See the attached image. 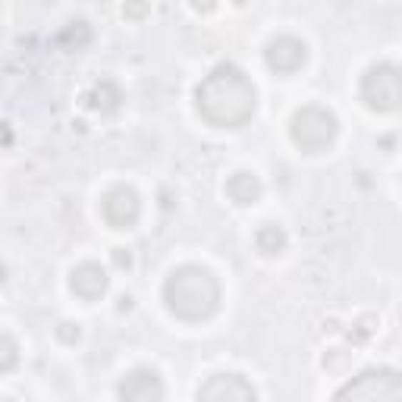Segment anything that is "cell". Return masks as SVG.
Here are the masks:
<instances>
[{"label": "cell", "mask_w": 402, "mask_h": 402, "mask_svg": "<svg viewBox=\"0 0 402 402\" xmlns=\"http://www.w3.org/2000/svg\"><path fill=\"white\" fill-rule=\"evenodd\" d=\"M6 277V267H0V280H4Z\"/></svg>", "instance_id": "21"}, {"label": "cell", "mask_w": 402, "mask_h": 402, "mask_svg": "<svg viewBox=\"0 0 402 402\" xmlns=\"http://www.w3.org/2000/svg\"><path fill=\"white\" fill-rule=\"evenodd\" d=\"M116 311H132V296H120V305H116Z\"/></svg>", "instance_id": "20"}, {"label": "cell", "mask_w": 402, "mask_h": 402, "mask_svg": "<svg viewBox=\"0 0 402 402\" xmlns=\"http://www.w3.org/2000/svg\"><path fill=\"white\" fill-rule=\"evenodd\" d=\"M120 402H164V381L151 368H136L120 381Z\"/></svg>", "instance_id": "9"}, {"label": "cell", "mask_w": 402, "mask_h": 402, "mask_svg": "<svg viewBox=\"0 0 402 402\" xmlns=\"http://www.w3.org/2000/svg\"><path fill=\"white\" fill-rule=\"evenodd\" d=\"M226 199L236 201V204H255L261 199V179L255 173H233L223 186Z\"/></svg>", "instance_id": "11"}, {"label": "cell", "mask_w": 402, "mask_h": 402, "mask_svg": "<svg viewBox=\"0 0 402 402\" xmlns=\"http://www.w3.org/2000/svg\"><path fill=\"white\" fill-rule=\"evenodd\" d=\"M79 336H82V330H79V324H73V321H63V324H57V340L60 343L76 346Z\"/></svg>", "instance_id": "15"}, {"label": "cell", "mask_w": 402, "mask_h": 402, "mask_svg": "<svg viewBox=\"0 0 402 402\" xmlns=\"http://www.w3.org/2000/svg\"><path fill=\"white\" fill-rule=\"evenodd\" d=\"M264 60L277 76H293L305 66V60H308V47H305V41L296 35H280L267 44Z\"/></svg>", "instance_id": "8"}, {"label": "cell", "mask_w": 402, "mask_h": 402, "mask_svg": "<svg viewBox=\"0 0 402 402\" xmlns=\"http://www.w3.org/2000/svg\"><path fill=\"white\" fill-rule=\"evenodd\" d=\"M361 101L377 114H396L402 101L399 85V66L396 63H374L361 76Z\"/></svg>", "instance_id": "5"}, {"label": "cell", "mask_w": 402, "mask_h": 402, "mask_svg": "<svg viewBox=\"0 0 402 402\" xmlns=\"http://www.w3.org/2000/svg\"><path fill=\"white\" fill-rule=\"evenodd\" d=\"M69 286H73V293L82 298V302H94V298H101L107 293L110 277H107V271L101 264L85 261V264L73 267V273H69Z\"/></svg>", "instance_id": "10"}, {"label": "cell", "mask_w": 402, "mask_h": 402, "mask_svg": "<svg viewBox=\"0 0 402 402\" xmlns=\"http://www.w3.org/2000/svg\"><path fill=\"white\" fill-rule=\"evenodd\" d=\"M164 302L179 321H208L220 308V283L208 267L183 264L164 283Z\"/></svg>", "instance_id": "2"}, {"label": "cell", "mask_w": 402, "mask_h": 402, "mask_svg": "<svg viewBox=\"0 0 402 402\" xmlns=\"http://www.w3.org/2000/svg\"><path fill=\"white\" fill-rule=\"evenodd\" d=\"M114 264L120 267V271H129L132 267V251L129 248H114Z\"/></svg>", "instance_id": "17"}, {"label": "cell", "mask_w": 402, "mask_h": 402, "mask_svg": "<svg viewBox=\"0 0 402 402\" xmlns=\"http://www.w3.org/2000/svg\"><path fill=\"white\" fill-rule=\"evenodd\" d=\"M101 217H104L107 226H114V230H129V226H136L141 217L139 192L129 186L110 189L104 199H101Z\"/></svg>", "instance_id": "6"}, {"label": "cell", "mask_w": 402, "mask_h": 402, "mask_svg": "<svg viewBox=\"0 0 402 402\" xmlns=\"http://www.w3.org/2000/svg\"><path fill=\"white\" fill-rule=\"evenodd\" d=\"M148 13V4H132V6H123V16H132V19H139V16Z\"/></svg>", "instance_id": "18"}, {"label": "cell", "mask_w": 402, "mask_h": 402, "mask_svg": "<svg viewBox=\"0 0 402 402\" xmlns=\"http://www.w3.org/2000/svg\"><path fill=\"white\" fill-rule=\"evenodd\" d=\"M199 402H258V393L242 374H214L199 387Z\"/></svg>", "instance_id": "7"}, {"label": "cell", "mask_w": 402, "mask_h": 402, "mask_svg": "<svg viewBox=\"0 0 402 402\" xmlns=\"http://www.w3.org/2000/svg\"><path fill=\"white\" fill-rule=\"evenodd\" d=\"M336 132H340L336 114L327 107H318V104L296 110L293 120H289V136H293V141L305 154L327 151V148L336 141Z\"/></svg>", "instance_id": "3"}, {"label": "cell", "mask_w": 402, "mask_h": 402, "mask_svg": "<svg viewBox=\"0 0 402 402\" xmlns=\"http://www.w3.org/2000/svg\"><path fill=\"white\" fill-rule=\"evenodd\" d=\"M255 246L261 255L267 258H273V255H280L283 248H286V230L277 223H264V226H258V233H255Z\"/></svg>", "instance_id": "12"}, {"label": "cell", "mask_w": 402, "mask_h": 402, "mask_svg": "<svg viewBox=\"0 0 402 402\" xmlns=\"http://www.w3.org/2000/svg\"><path fill=\"white\" fill-rule=\"evenodd\" d=\"M16 365H19V346H16L13 336L0 333V374L13 371Z\"/></svg>", "instance_id": "14"}, {"label": "cell", "mask_w": 402, "mask_h": 402, "mask_svg": "<svg viewBox=\"0 0 402 402\" xmlns=\"http://www.w3.org/2000/svg\"><path fill=\"white\" fill-rule=\"evenodd\" d=\"M120 89H116L114 82H101L98 89H94L91 94H89V104L94 107V110H104V114H110V110H116L120 107Z\"/></svg>", "instance_id": "13"}, {"label": "cell", "mask_w": 402, "mask_h": 402, "mask_svg": "<svg viewBox=\"0 0 402 402\" xmlns=\"http://www.w3.org/2000/svg\"><path fill=\"white\" fill-rule=\"evenodd\" d=\"M255 85L233 63H220L195 89V107L201 120L217 129H242L255 114Z\"/></svg>", "instance_id": "1"}, {"label": "cell", "mask_w": 402, "mask_h": 402, "mask_svg": "<svg viewBox=\"0 0 402 402\" xmlns=\"http://www.w3.org/2000/svg\"><path fill=\"white\" fill-rule=\"evenodd\" d=\"M374 324H377V321H374V318H361V321H358V324H356V327H352V336H356V340H368V336H371V333H374Z\"/></svg>", "instance_id": "16"}, {"label": "cell", "mask_w": 402, "mask_h": 402, "mask_svg": "<svg viewBox=\"0 0 402 402\" xmlns=\"http://www.w3.org/2000/svg\"><path fill=\"white\" fill-rule=\"evenodd\" d=\"M0 402H13V399H0Z\"/></svg>", "instance_id": "22"}, {"label": "cell", "mask_w": 402, "mask_h": 402, "mask_svg": "<svg viewBox=\"0 0 402 402\" xmlns=\"http://www.w3.org/2000/svg\"><path fill=\"white\" fill-rule=\"evenodd\" d=\"M10 141H13V132H10V126H6V123H0V145H10Z\"/></svg>", "instance_id": "19"}, {"label": "cell", "mask_w": 402, "mask_h": 402, "mask_svg": "<svg viewBox=\"0 0 402 402\" xmlns=\"http://www.w3.org/2000/svg\"><path fill=\"white\" fill-rule=\"evenodd\" d=\"M333 402H402V381L393 368H368L336 393Z\"/></svg>", "instance_id": "4"}]
</instances>
